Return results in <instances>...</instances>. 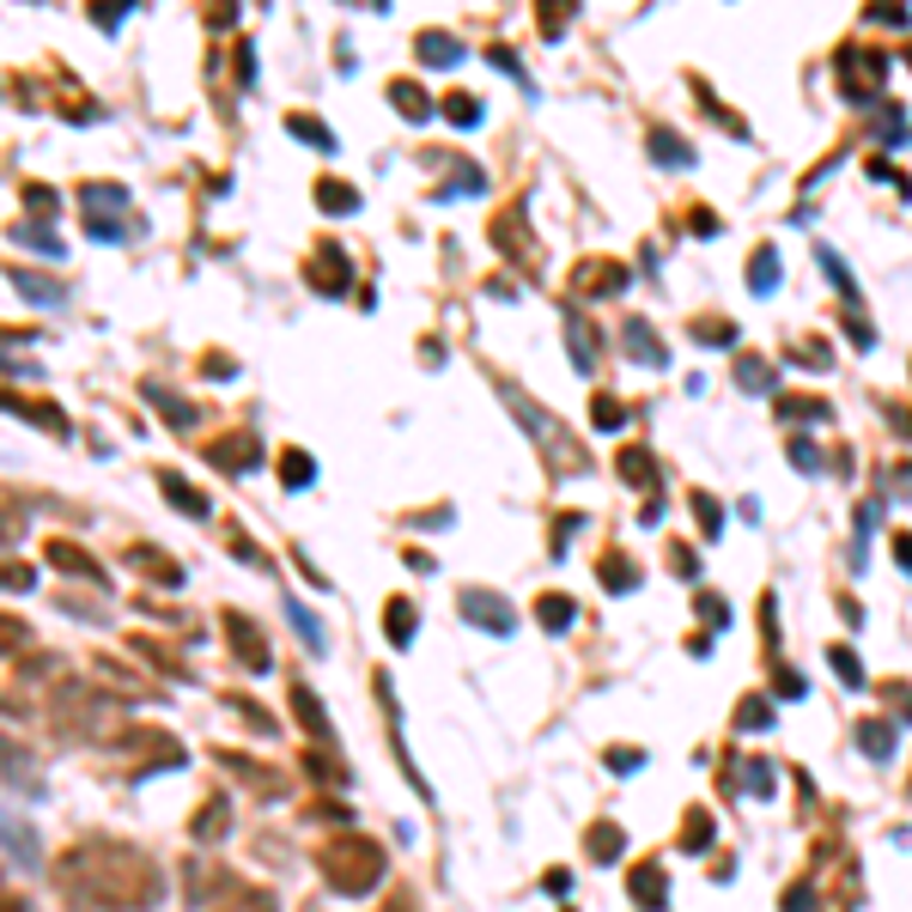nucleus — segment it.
<instances>
[{
    "instance_id": "nucleus-1",
    "label": "nucleus",
    "mask_w": 912,
    "mask_h": 912,
    "mask_svg": "<svg viewBox=\"0 0 912 912\" xmlns=\"http://www.w3.org/2000/svg\"><path fill=\"white\" fill-rule=\"evenodd\" d=\"M67 900L79 907H104V912H146L165 900V876L146 852L122 846V839H79L55 858Z\"/></svg>"
},
{
    "instance_id": "nucleus-2",
    "label": "nucleus",
    "mask_w": 912,
    "mask_h": 912,
    "mask_svg": "<svg viewBox=\"0 0 912 912\" xmlns=\"http://www.w3.org/2000/svg\"><path fill=\"white\" fill-rule=\"evenodd\" d=\"M316 870H323V882L335 888V894L359 900L383 882V846L365 839V834H335L323 852H316Z\"/></svg>"
},
{
    "instance_id": "nucleus-3",
    "label": "nucleus",
    "mask_w": 912,
    "mask_h": 912,
    "mask_svg": "<svg viewBox=\"0 0 912 912\" xmlns=\"http://www.w3.org/2000/svg\"><path fill=\"white\" fill-rule=\"evenodd\" d=\"M225 638H232V652H237V664L244 669H268L274 657H268V633H262L256 621H249V614H237V609H225Z\"/></svg>"
},
{
    "instance_id": "nucleus-4",
    "label": "nucleus",
    "mask_w": 912,
    "mask_h": 912,
    "mask_svg": "<svg viewBox=\"0 0 912 912\" xmlns=\"http://www.w3.org/2000/svg\"><path fill=\"white\" fill-rule=\"evenodd\" d=\"M122 755H146V767H182V743L177 736H165V730H129V736H116Z\"/></svg>"
},
{
    "instance_id": "nucleus-5",
    "label": "nucleus",
    "mask_w": 912,
    "mask_h": 912,
    "mask_svg": "<svg viewBox=\"0 0 912 912\" xmlns=\"http://www.w3.org/2000/svg\"><path fill=\"white\" fill-rule=\"evenodd\" d=\"M621 287H626V268L609 262V256H590L585 268L572 274V299H609V292H621Z\"/></svg>"
},
{
    "instance_id": "nucleus-6",
    "label": "nucleus",
    "mask_w": 912,
    "mask_h": 912,
    "mask_svg": "<svg viewBox=\"0 0 912 912\" xmlns=\"http://www.w3.org/2000/svg\"><path fill=\"white\" fill-rule=\"evenodd\" d=\"M463 621L487 626V633H511V626H518V609H505L499 590H463Z\"/></svg>"
},
{
    "instance_id": "nucleus-7",
    "label": "nucleus",
    "mask_w": 912,
    "mask_h": 912,
    "mask_svg": "<svg viewBox=\"0 0 912 912\" xmlns=\"http://www.w3.org/2000/svg\"><path fill=\"white\" fill-rule=\"evenodd\" d=\"M0 779L13 785L19 797H43V772H37V760H25V755H19V743H7V736H0Z\"/></svg>"
},
{
    "instance_id": "nucleus-8",
    "label": "nucleus",
    "mask_w": 912,
    "mask_h": 912,
    "mask_svg": "<svg viewBox=\"0 0 912 912\" xmlns=\"http://www.w3.org/2000/svg\"><path fill=\"white\" fill-rule=\"evenodd\" d=\"M225 834H232V797H213V803L196 809V821H189V839H196V846H220Z\"/></svg>"
},
{
    "instance_id": "nucleus-9",
    "label": "nucleus",
    "mask_w": 912,
    "mask_h": 912,
    "mask_svg": "<svg viewBox=\"0 0 912 912\" xmlns=\"http://www.w3.org/2000/svg\"><path fill=\"white\" fill-rule=\"evenodd\" d=\"M43 554H49V566H55V572H74V578H86V585H98V590H104V566L91 560V554H86L79 542H49Z\"/></svg>"
},
{
    "instance_id": "nucleus-10",
    "label": "nucleus",
    "mask_w": 912,
    "mask_h": 912,
    "mask_svg": "<svg viewBox=\"0 0 912 912\" xmlns=\"http://www.w3.org/2000/svg\"><path fill=\"white\" fill-rule=\"evenodd\" d=\"M626 888H633V900L645 912H657L669 900V876H664V864L657 858H645V864H633V876H626Z\"/></svg>"
},
{
    "instance_id": "nucleus-11",
    "label": "nucleus",
    "mask_w": 912,
    "mask_h": 912,
    "mask_svg": "<svg viewBox=\"0 0 912 912\" xmlns=\"http://www.w3.org/2000/svg\"><path fill=\"white\" fill-rule=\"evenodd\" d=\"M129 566H134L141 578H153V585H182V566L170 560L165 547H153V542H134V547H129Z\"/></svg>"
},
{
    "instance_id": "nucleus-12",
    "label": "nucleus",
    "mask_w": 912,
    "mask_h": 912,
    "mask_svg": "<svg viewBox=\"0 0 912 912\" xmlns=\"http://www.w3.org/2000/svg\"><path fill=\"white\" fill-rule=\"evenodd\" d=\"M208 463H213V469H225V475L256 469V438H249V432H237V438H213L208 444Z\"/></svg>"
},
{
    "instance_id": "nucleus-13",
    "label": "nucleus",
    "mask_w": 912,
    "mask_h": 912,
    "mask_svg": "<svg viewBox=\"0 0 912 912\" xmlns=\"http://www.w3.org/2000/svg\"><path fill=\"white\" fill-rule=\"evenodd\" d=\"M0 846L13 852L19 864H37V827H31V821H19V815H7V809H0Z\"/></svg>"
},
{
    "instance_id": "nucleus-14",
    "label": "nucleus",
    "mask_w": 912,
    "mask_h": 912,
    "mask_svg": "<svg viewBox=\"0 0 912 912\" xmlns=\"http://www.w3.org/2000/svg\"><path fill=\"white\" fill-rule=\"evenodd\" d=\"M129 652L141 657V664H153V669H158V676H165V681H189V664H177V657H170L165 645H158V638L134 633V638H129Z\"/></svg>"
},
{
    "instance_id": "nucleus-15",
    "label": "nucleus",
    "mask_w": 912,
    "mask_h": 912,
    "mask_svg": "<svg viewBox=\"0 0 912 912\" xmlns=\"http://www.w3.org/2000/svg\"><path fill=\"white\" fill-rule=\"evenodd\" d=\"M621 341L633 347V359H638V365H664V359H669L664 341L652 335V323H638V316H633V323H621Z\"/></svg>"
},
{
    "instance_id": "nucleus-16",
    "label": "nucleus",
    "mask_w": 912,
    "mask_h": 912,
    "mask_svg": "<svg viewBox=\"0 0 912 912\" xmlns=\"http://www.w3.org/2000/svg\"><path fill=\"white\" fill-rule=\"evenodd\" d=\"M292 718H299V724L304 730H311V736H316V743H323V736H329V718H323V705H316V693L311 688H304V681H292Z\"/></svg>"
},
{
    "instance_id": "nucleus-17",
    "label": "nucleus",
    "mask_w": 912,
    "mask_h": 912,
    "mask_svg": "<svg viewBox=\"0 0 912 912\" xmlns=\"http://www.w3.org/2000/svg\"><path fill=\"white\" fill-rule=\"evenodd\" d=\"M220 767L225 772H237L244 785H256V791H280V772H268V767H256V760H244V755H232V748H220Z\"/></svg>"
},
{
    "instance_id": "nucleus-18",
    "label": "nucleus",
    "mask_w": 912,
    "mask_h": 912,
    "mask_svg": "<svg viewBox=\"0 0 912 912\" xmlns=\"http://www.w3.org/2000/svg\"><path fill=\"white\" fill-rule=\"evenodd\" d=\"M158 487H165V499H170L177 511H189V518H208V493H201V487H189L182 475H158Z\"/></svg>"
},
{
    "instance_id": "nucleus-19",
    "label": "nucleus",
    "mask_w": 912,
    "mask_h": 912,
    "mask_svg": "<svg viewBox=\"0 0 912 912\" xmlns=\"http://www.w3.org/2000/svg\"><path fill=\"white\" fill-rule=\"evenodd\" d=\"M390 104H396V110H402V116H408V122H426V116H432V110H438V104H432V98H426V91H420V86H414V79H396V86H390Z\"/></svg>"
},
{
    "instance_id": "nucleus-20",
    "label": "nucleus",
    "mask_w": 912,
    "mask_h": 912,
    "mask_svg": "<svg viewBox=\"0 0 912 912\" xmlns=\"http://www.w3.org/2000/svg\"><path fill=\"white\" fill-rule=\"evenodd\" d=\"M91 669H98V676H104L110 688L122 693V700H129V693H141V700H146V693H153V681H141L129 664H116V657H98V664H91Z\"/></svg>"
},
{
    "instance_id": "nucleus-21",
    "label": "nucleus",
    "mask_w": 912,
    "mask_h": 912,
    "mask_svg": "<svg viewBox=\"0 0 912 912\" xmlns=\"http://www.w3.org/2000/svg\"><path fill=\"white\" fill-rule=\"evenodd\" d=\"M621 846H626V834L614 827V821H597V827L585 834V852H590L597 864H614V858H621Z\"/></svg>"
},
{
    "instance_id": "nucleus-22",
    "label": "nucleus",
    "mask_w": 912,
    "mask_h": 912,
    "mask_svg": "<svg viewBox=\"0 0 912 912\" xmlns=\"http://www.w3.org/2000/svg\"><path fill=\"white\" fill-rule=\"evenodd\" d=\"M311 287H316V292H347V256H341V249H329V256H316V268H311Z\"/></svg>"
},
{
    "instance_id": "nucleus-23",
    "label": "nucleus",
    "mask_w": 912,
    "mask_h": 912,
    "mask_svg": "<svg viewBox=\"0 0 912 912\" xmlns=\"http://www.w3.org/2000/svg\"><path fill=\"white\" fill-rule=\"evenodd\" d=\"M383 633H390L396 652L414 638V602H408V597H390V609H383Z\"/></svg>"
},
{
    "instance_id": "nucleus-24",
    "label": "nucleus",
    "mask_w": 912,
    "mask_h": 912,
    "mask_svg": "<svg viewBox=\"0 0 912 912\" xmlns=\"http://www.w3.org/2000/svg\"><path fill=\"white\" fill-rule=\"evenodd\" d=\"M614 475H621V481H633V487H652L657 481V463H652V451H621V456H614Z\"/></svg>"
},
{
    "instance_id": "nucleus-25",
    "label": "nucleus",
    "mask_w": 912,
    "mask_h": 912,
    "mask_svg": "<svg viewBox=\"0 0 912 912\" xmlns=\"http://www.w3.org/2000/svg\"><path fill=\"white\" fill-rule=\"evenodd\" d=\"M858 748H864L870 760H888V755H894V724H882V718L858 724Z\"/></svg>"
},
{
    "instance_id": "nucleus-26",
    "label": "nucleus",
    "mask_w": 912,
    "mask_h": 912,
    "mask_svg": "<svg viewBox=\"0 0 912 912\" xmlns=\"http://www.w3.org/2000/svg\"><path fill=\"white\" fill-rule=\"evenodd\" d=\"M535 614H542V626H547V633H566L578 609H572V597H560V590H547V597L535 602Z\"/></svg>"
},
{
    "instance_id": "nucleus-27",
    "label": "nucleus",
    "mask_w": 912,
    "mask_h": 912,
    "mask_svg": "<svg viewBox=\"0 0 912 912\" xmlns=\"http://www.w3.org/2000/svg\"><path fill=\"white\" fill-rule=\"evenodd\" d=\"M25 645H31V621H25V614L0 609V657H19Z\"/></svg>"
},
{
    "instance_id": "nucleus-28",
    "label": "nucleus",
    "mask_w": 912,
    "mask_h": 912,
    "mask_svg": "<svg viewBox=\"0 0 912 912\" xmlns=\"http://www.w3.org/2000/svg\"><path fill=\"white\" fill-rule=\"evenodd\" d=\"M420 62L456 67V62H463V43H456V37H444V31H426V37H420Z\"/></svg>"
},
{
    "instance_id": "nucleus-29",
    "label": "nucleus",
    "mask_w": 912,
    "mask_h": 912,
    "mask_svg": "<svg viewBox=\"0 0 912 912\" xmlns=\"http://www.w3.org/2000/svg\"><path fill=\"white\" fill-rule=\"evenodd\" d=\"M705 846H712V815L688 809V821H681V852H705Z\"/></svg>"
},
{
    "instance_id": "nucleus-30",
    "label": "nucleus",
    "mask_w": 912,
    "mask_h": 912,
    "mask_svg": "<svg viewBox=\"0 0 912 912\" xmlns=\"http://www.w3.org/2000/svg\"><path fill=\"white\" fill-rule=\"evenodd\" d=\"M535 13H542V37H560L566 19L578 13V0H535Z\"/></svg>"
},
{
    "instance_id": "nucleus-31",
    "label": "nucleus",
    "mask_w": 912,
    "mask_h": 912,
    "mask_svg": "<svg viewBox=\"0 0 912 912\" xmlns=\"http://www.w3.org/2000/svg\"><path fill=\"white\" fill-rule=\"evenodd\" d=\"M566 341H572V353H578V371H590V365H597V335H590L585 316H572V323H566Z\"/></svg>"
},
{
    "instance_id": "nucleus-32",
    "label": "nucleus",
    "mask_w": 912,
    "mask_h": 912,
    "mask_svg": "<svg viewBox=\"0 0 912 912\" xmlns=\"http://www.w3.org/2000/svg\"><path fill=\"white\" fill-rule=\"evenodd\" d=\"M444 116H451L456 129H475V122H481V98H469V91H451V98H444Z\"/></svg>"
},
{
    "instance_id": "nucleus-33",
    "label": "nucleus",
    "mask_w": 912,
    "mask_h": 912,
    "mask_svg": "<svg viewBox=\"0 0 912 912\" xmlns=\"http://www.w3.org/2000/svg\"><path fill=\"white\" fill-rule=\"evenodd\" d=\"M311 475H316V463L304 451H280V481L287 487H311Z\"/></svg>"
},
{
    "instance_id": "nucleus-34",
    "label": "nucleus",
    "mask_w": 912,
    "mask_h": 912,
    "mask_svg": "<svg viewBox=\"0 0 912 912\" xmlns=\"http://www.w3.org/2000/svg\"><path fill=\"white\" fill-rule=\"evenodd\" d=\"M652 153L664 158V165H688V141H681V134H669V129H652Z\"/></svg>"
},
{
    "instance_id": "nucleus-35",
    "label": "nucleus",
    "mask_w": 912,
    "mask_h": 912,
    "mask_svg": "<svg viewBox=\"0 0 912 912\" xmlns=\"http://www.w3.org/2000/svg\"><path fill=\"white\" fill-rule=\"evenodd\" d=\"M748 287H755V292H772V287H779V256H772V249H755V268H748Z\"/></svg>"
},
{
    "instance_id": "nucleus-36",
    "label": "nucleus",
    "mask_w": 912,
    "mask_h": 912,
    "mask_svg": "<svg viewBox=\"0 0 912 912\" xmlns=\"http://www.w3.org/2000/svg\"><path fill=\"white\" fill-rule=\"evenodd\" d=\"M316 201H323V208H341V213H353V208H359V196H353L347 182H335V177H323V182H316Z\"/></svg>"
},
{
    "instance_id": "nucleus-37",
    "label": "nucleus",
    "mask_w": 912,
    "mask_h": 912,
    "mask_svg": "<svg viewBox=\"0 0 912 912\" xmlns=\"http://www.w3.org/2000/svg\"><path fill=\"white\" fill-rule=\"evenodd\" d=\"M743 785H748V797H772V785H779V779H772V767H767V760H743Z\"/></svg>"
},
{
    "instance_id": "nucleus-38",
    "label": "nucleus",
    "mask_w": 912,
    "mask_h": 912,
    "mask_svg": "<svg viewBox=\"0 0 912 912\" xmlns=\"http://www.w3.org/2000/svg\"><path fill=\"white\" fill-rule=\"evenodd\" d=\"M602 585H609V590H633L638 585V566L633 560H614V554H609V560H602Z\"/></svg>"
},
{
    "instance_id": "nucleus-39",
    "label": "nucleus",
    "mask_w": 912,
    "mask_h": 912,
    "mask_svg": "<svg viewBox=\"0 0 912 912\" xmlns=\"http://www.w3.org/2000/svg\"><path fill=\"white\" fill-rule=\"evenodd\" d=\"M767 724H772V705L760 700V693H748L743 712H736V730H767Z\"/></svg>"
},
{
    "instance_id": "nucleus-40",
    "label": "nucleus",
    "mask_w": 912,
    "mask_h": 912,
    "mask_svg": "<svg viewBox=\"0 0 912 912\" xmlns=\"http://www.w3.org/2000/svg\"><path fill=\"white\" fill-rule=\"evenodd\" d=\"M37 585V566L25 560H0V590H31Z\"/></svg>"
},
{
    "instance_id": "nucleus-41",
    "label": "nucleus",
    "mask_w": 912,
    "mask_h": 912,
    "mask_svg": "<svg viewBox=\"0 0 912 912\" xmlns=\"http://www.w3.org/2000/svg\"><path fill=\"white\" fill-rule=\"evenodd\" d=\"M834 669H839V681H846V688H864V669H858V657H852V645H834Z\"/></svg>"
},
{
    "instance_id": "nucleus-42",
    "label": "nucleus",
    "mask_w": 912,
    "mask_h": 912,
    "mask_svg": "<svg viewBox=\"0 0 912 912\" xmlns=\"http://www.w3.org/2000/svg\"><path fill=\"white\" fill-rule=\"evenodd\" d=\"M225 705H232V712H237V718H244V724H256V730H274V718H268V712H262V705H256V700H249V693H232V700H225Z\"/></svg>"
},
{
    "instance_id": "nucleus-43",
    "label": "nucleus",
    "mask_w": 912,
    "mask_h": 912,
    "mask_svg": "<svg viewBox=\"0 0 912 912\" xmlns=\"http://www.w3.org/2000/svg\"><path fill=\"white\" fill-rule=\"evenodd\" d=\"M590 408H597V414H590V420H597L602 432H614V426H621V420H626V408L614 402V396H597V402H590Z\"/></svg>"
},
{
    "instance_id": "nucleus-44",
    "label": "nucleus",
    "mask_w": 912,
    "mask_h": 912,
    "mask_svg": "<svg viewBox=\"0 0 912 912\" xmlns=\"http://www.w3.org/2000/svg\"><path fill=\"white\" fill-rule=\"evenodd\" d=\"M13 280H19V292H25V299H43V304L62 299V287H49V280H37V274H13Z\"/></svg>"
},
{
    "instance_id": "nucleus-45",
    "label": "nucleus",
    "mask_w": 912,
    "mask_h": 912,
    "mask_svg": "<svg viewBox=\"0 0 912 912\" xmlns=\"http://www.w3.org/2000/svg\"><path fill=\"white\" fill-rule=\"evenodd\" d=\"M797 365H809V371H827V341H797Z\"/></svg>"
},
{
    "instance_id": "nucleus-46",
    "label": "nucleus",
    "mask_w": 912,
    "mask_h": 912,
    "mask_svg": "<svg viewBox=\"0 0 912 912\" xmlns=\"http://www.w3.org/2000/svg\"><path fill=\"white\" fill-rule=\"evenodd\" d=\"M669 566H676V578H700V554H693L688 542L669 547Z\"/></svg>"
},
{
    "instance_id": "nucleus-47",
    "label": "nucleus",
    "mask_w": 912,
    "mask_h": 912,
    "mask_svg": "<svg viewBox=\"0 0 912 912\" xmlns=\"http://www.w3.org/2000/svg\"><path fill=\"white\" fill-rule=\"evenodd\" d=\"M693 518H700V530H705V535H718V530H724V511H718L705 493H693Z\"/></svg>"
},
{
    "instance_id": "nucleus-48",
    "label": "nucleus",
    "mask_w": 912,
    "mask_h": 912,
    "mask_svg": "<svg viewBox=\"0 0 912 912\" xmlns=\"http://www.w3.org/2000/svg\"><path fill=\"white\" fill-rule=\"evenodd\" d=\"M311 772H316V779H335V785H347V767H341L335 755H323V748H311Z\"/></svg>"
},
{
    "instance_id": "nucleus-49",
    "label": "nucleus",
    "mask_w": 912,
    "mask_h": 912,
    "mask_svg": "<svg viewBox=\"0 0 912 912\" xmlns=\"http://www.w3.org/2000/svg\"><path fill=\"white\" fill-rule=\"evenodd\" d=\"M292 134H299V141H311V146H323V153H335V134H323L316 122H304V116H292Z\"/></svg>"
},
{
    "instance_id": "nucleus-50",
    "label": "nucleus",
    "mask_w": 912,
    "mask_h": 912,
    "mask_svg": "<svg viewBox=\"0 0 912 912\" xmlns=\"http://www.w3.org/2000/svg\"><path fill=\"white\" fill-rule=\"evenodd\" d=\"M700 621H705V626H730V609H724V597H700Z\"/></svg>"
},
{
    "instance_id": "nucleus-51",
    "label": "nucleus",
    "mask_w": 912,
    "mask_h": 912,
    "mask_svg": "<svg viewBox=\"0 0 912 912\" xmlns=\"http://www.w3.org/2000/svg\"><path fill=\"white\" fill-rule=\"evenodd\" d=\"M134 0H98V7H91V19H98V25H116V13H129Z\"/></svg>"
},
{
    "instance_id": "nucleus-52",
    "label": "nucleus",
    "mask_w": 912,
    "mask_h": 912,
    "mask_svg": "<svg viewBox=\"0 0 912 912\" xmlns=\"http://www.w3.org/2000/svg\"><path fill=\"white\" fill-rule=\"evenodd\" d=\"M378 912H420V900H414V888H396L390 900H383Z\"/></svg>"
},
{
    "instance_id": "nucleus-53",
    "label": "nucleus",
    "mask_w": 912,
    "mask_h": 912,
    "mask_svg": "<svg viewBox=\"0 0 912 912\" xmlns=\"http://www.w3.org/2000/svg\"><path fill=\"white\" fill-rule=\"evenodd\" d=\"M19 530H25V518H19V511H0V547L19 542Z\"/></svg>"
},
{
    "instance_id": "nucleus-54",
    "label": "nucleus",
    "mask_w": 912,
    "mask_h": 912,
    "mask_svg": "<svg viewBox=\"0 0 912 912\" xmlns=\"http://www.w3.org/2000/svg\"><path fill=\"white\" fill-rule=\"evenodd\" d=\"M693 335H700V341H736V329H730V323H693Z\"/></svg>"
},
{
    "instance_id": "nucleus-55",
    "label": "nucleus",
    "mask_w": 912,
    "mask_h": 912,
    "mask_svg": "<svg viewBox=\"0 0 912 912\" xmlns=\"http://www.w3.org/2000/svg\"><path fill=\"white\" fill-rule=\"evenodd\" d=\"M894 554H900V566L912 572V535H894Z\"/></svg>"
},
{
    "instance_id": "nucleus-56",
    "label": "nucleus",
    "mask_w": 912,
    "mask_h": 912,
    "mask_svg": "<svg viewBox=\"0 0 912 912\" xmlns=\"http://www.w3.org/2000/svg\"><path fill=\"white\" fill-rule=\"evenodd\" d=\"M0 912H31V907H25L19 894H7V888H0Z\"/></svg>"
},
{
    "instance_id": "nucleus-57",
    "label": "nucleus",
    "mask_w": 912,
    "mask_h": 912,
    "mask_svg": "<svg viewBox=\"0 0 912 912\" xmlns=\"http://www.w3.org/2000/svg\"><path fill=\"white\" fill-rule=\"evenodd\" d=\"M359 7H383V0H359Z\"/></svg>"
},
{
    "instance_id": "nucleus-58",
    "label": "nucleus",
    "mask_w": 912,
    "mask_h": 912,
    "mask_svg": "<svg viewBox=\"0 0 912 912\" xmlns=\"http://www.w3.org/2000/svg\"><path fill=\"white\" fill-rule=\"evenodd\" d=\"M907 62H912V49H907Z\"/></svg>"
}]
</instances>
